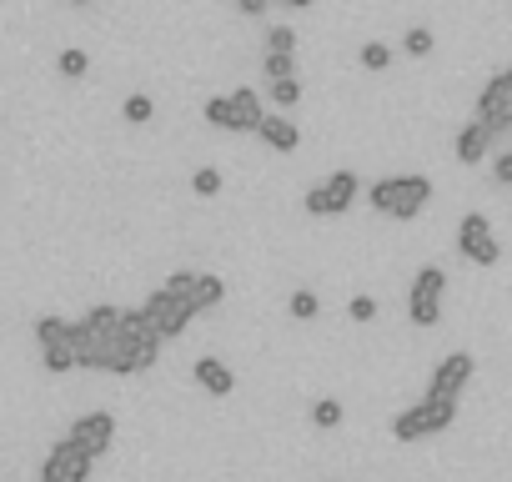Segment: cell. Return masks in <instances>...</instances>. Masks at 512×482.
<instances>
[{
    "label": "cell",
    "instance_id": "6da1fadb",
    "mask_svg": "<svg viewBox=\"0 0 512 482\" xmlns=\"http://www.w3.org/2000/svg\"><path fill=\"white\" fill-rule=\"evenodd\" d=\"M161 332L146 322L141 307H91L76 322V362L111 377H136L156 367Z\"/></svg>",
    "mask_w": 512,
    "mask_h": 482
},
{
    "label": "cell",
    "instance_id": "7a4b0ae2",
    "mask_svg": "<svg viewBox=\"0 0 512 482\" xmlns=\"http://www.w3.org/2000/svg\"><path fill=\"white\" fill-rule=\"evenodd\" d=\"M367 201H372L382 216H392V221H412V216H422V206L432 201V181H427V176H382V181L367 186Z\"/></svg>",
    "mask_w": 512,
    "mask_h": 482
},
{
    "label": "cell",
    "instance_id": "3957f363",
    "mask_svg": "<svg viewBox=\"0 0 512 482\" xmlns=\"http://www.w3.org/2000/svg\"><path fill=\"white\" fill-rule=\"evenodd\" d=\"M457 422V397H422L412 402L407 412L392 417V437L397 442H422V437H437Z\"/></svg>",
    "mask_w": 512,
    "mask_h": 482
},
{
    "label": "cell",
    "instance_id": "277c9868",
    "mask_svg": "<svg viewBox=\"0 0 512 482\" xmlns=\"http://www.w3.org/2000/svg\"><path fill=\"white\" fill-rule=\"evenodd\" d=\"M457 252L472 267H497L502 262V247H497V236H492L487 211H462V221H457Z\"/></svg>",
    "mask_w": 512,
    "mask_h": 482
},
{
    "label": "cell",
    "instance_id": "5b68a950",
    "mask_svg": "<svg viewBox=\"0 0 512 482\" xmlns=\"http://www.w3.org/2000/svg\"><path fill=\"white\" fill-rule=\"evenodd\" d=\"M442 297H447V272L442 267H422L412 277V292H407L412 327H437L442 322Z\"/></svg>",
    "mask_w": 512,
    "mask_h": 482
},
{
    "label": "cell",
    "instance_id": "8992f818",
    "mask_svg": "<svg viewBox=\"0 0 512 482\" xmlns=\"http://www.w3.org/2000/svg\"><path fill=\"white\" fill-rule=\"evenodd\" d=\"M141 312H146V322L161 332V342H176V337L191 327V317H196V312H191V307H186V302H181V297H176L166 282H161V287L141 302Z\"/></svg>",
    "mask_w": 512,
    "mask_h": 482
},
{
    "label": "cell",
    "instance_id": "52a82bcc",
    "mask_svg": "<svg viewBox=\"0 0 512 482\" xmlns=\"http://www.w3.org/2000/svg\"><path fill=\"white\" fill-rule=\"evenodd\" d=\"M357 191H362L357 171H332L322 186H312V191H307V201H302V206H307L312 216H342V211L357 201Z\"/></svg>",
    "mask_w": 512,
    "mask_h": 482
},
{
    "label": "cell",
    "instance_id": "ba28073f",
    "mask_svg": "<svg viewBox=\"0 0 512 482\" xmlns=\"http://www.w3.org/2000/svg\"><path fill=\"white\" fill-rule=\"evenodd\" d=\"M166 287L201 317V312H216L221 302H226V282L221 277H211V272H176V277H166Z\"/></svg>",
    "mask_w": 512,
    "mask_h": 482
},
{
    "label": "cell",
    "instance_id": "9c48e42d",
    "mask_svg": "<svg viewBox=\"0 0 512 482\" xmlns=\"http://www.w3.org/2000/svg\"><path fill=\"white\" fill-rule=\"evenodd\" d=\"M91 467H96V457H91L81 442L61 437V442L51 447V457L41 462V482H91Z\"/></svg>",
    "mask_w": 512,
    "mask_h": 482
},
{
    "label": "cell",
    "instance_id": "30bf717a",
    "mask_svg": "<svg viewBox=\"0 0 512 482\" xmlns=\"http://www.w3.org/2000/svg\"><path fill=\"white\" fill-rule=\"evenodd\" d=\"M477 116H482L492 131H507V126H512V66L497 71V76L477 91Z\"/></svg>",
    "mask_w": 512,
    "mask_h": 482
},
{
    "label": "cell",
    "instance_id": "8fae6325",
    "mask_svg": "<svg viewBox=\"0 0 512 482\" xmlns=\"http://www.w3.org/2000/svg\"><path fill=\"white\" fill-rule=\"evenodd\" d=\"M472 372H477V362H472L467 352H447V357L432 367V377H427V397H457V392L472 382Z\"/></svg>",
    "mask_w": 512,
    "mask_h": 482
},
{
    "label": "cell",
    "instance_id": "7c38bea8",
    "mask_svg": "<svg viewBox=\"0 0 512 482\" xmlns=\"http://www.w3.org/2000/svg\"><path fill=\"white\" fill-rule=\"evenodd\" d=\"M71 442H81L91 457H106L111 452V442H116V417L111 412H86V417H76L71 422V432H66Z\"/></svg>",
    "mask_w": 512,
    "mask_h": 482
},
{
    "label": "cell",
    "instance_id": "4fadbf2b",
    "mask_svg": "<svg viewBox=\"0 0 512 482\" xmlns=\"http://www.w3.org/2000/svg\"><path fill=\"white\" fill-rule=\"evenodd\" d=\"M492 126L482 121V116H472L462 131H457V141H452V151H457V161L462 166H477V161H487V151H492Z\"/></svg>",
    "mask_w": 512,
    "mask_h": 482
},
{
    "label": "cell",
    "instance_id": "5bb4252c",
    "mask_svg": "<svg viewBox=\"0 0 512 482\" xmlns=\"http://www.w3.org/2000/svg\"><path fill=\"white\" fill-rule=\"evenodd\" d=\"M226 101H231V131H251V136H256V126L267 121V101L256 96L251 86H236Z\"/></svg>",
    "mask_w": 512,
    "mask_h": 482
},
{
    "label": "cell",
    "instance_id": "9a60e30c",
    "mask_svg": "<svg viewBox=\"0 0 512 482\" xmlns=\"http://www.w3.org/2000/svg\"><path fill=\"white\" fill-rule=\"evenodd\" d=\"M191 377H196V387H206L211 397H231V392H236L231 367L216 362V357H196V362H191Z\"/></svg>",
    "mask_w": 512,
    "mask_h": 482
},
{
    "label": "cell",
    "instance_id": "2e32d148",
    "mask_svg": "<svg viewBox=\"0 0 512 482\" xmlns=\"http://www.w3.org/2000/svg\"><path fill=\"white\" fill-rule=\"evenodd\" d=\"M256 141H262L267 151H297V146H302V131H297V121L267 111V121L256 126Z\"/></svg>",
    "mask_w": 512,
    "mask_h": 482
},
{
    "label": "cell",
    "instance_id": "e0dca14e",
    "mask_svg": "<svg viewBox=\"0 0 512 482\" xmlns=\"http://www.w3.org/2000/svg\"><path fill=\"white\" fill-rule=\"evenodd\" d=\"M41 367L56 372V377L71 372V367H81V362H76V332H71V342H51V347H41Z\"/></svg>",
    "mask_w": 512,
    "mask_h": 482
},
{
    "label": "cell",
    "instance_id": "ac0fdd59",
    "mask_svg": "<svg viewBox=\"0 0 512 482\" xmlns=\"http://www.w3.org/2000/svg\"><path fill=\"white\" fill-rule=\"evenodd\" d=\"M262 76H267V81L297 76V51H267V56H262Z\"/></svg>",
    "mask_w": 512,
    "mask_h": 482
},
{
    "label": "cell",
    "instance_id": "d6986e66",
    "mask_svg": "<svg viewBox=\"0 0 512 482\" xmlns=\"http://www.w3.org/2000/svg\"><path fill=\"white\" fill-rule=\"evenodd\" d=\"M267 96H272L277 111H292V106H302V81H297V76H287V81H267Z\"/></svg>",
    "mask_w": 512,
    "mask_h": 482
},
{
    "label": "cell",
    "instance_id": "ffe728a7",
    "mask_svg": "<svg viewBox=\"0 0 512 482\" xmlns=\"http://www.w3.org/2000/svg\"><path fill=\"white\" fill-rule=\"evenodd\" d=\"M71 332H76V322H66V317H36V342H41V347L71 342Z\"/></svg>",
    "mask_w": 512,
    "mask_h": 482
},
{
    "label": "cell",
    "instance_id": "44dd1931",
    "mask_svg": "<svg viewBox=\"0 0 512 482\" xmlns=\"http://www.w3.org/2000/svg\"><path fill=\"white\" fill-rule=\"evenodd\" d=\"M287 312H292L297 322H317V317H322V297H317V292H307V287H297V292H292V302H287Z\"/></svg>",
    "mask_w": 512,
    "mask_h": 482
},
{
    "label": "cell",
    "instance_id": "7402d4cb",
    "mask_svg": "<svg viewBox=\"0 0 512 482\" xmlns=\"http://www.w3.org/2000/svg\"><path fill=\"white\" fill-rule=\"evenodd\" d=\"M56 71H61L66 81H81V76L91 71V56H86V51H76V46H66V51L56 56Z\"/></svg>",
    "mask_w": 512,
    "mask_h": 482
},
{
    "label": "cell",
    "instance_id": "603a6c76",
    "mask_svg": "<svg viewBox=\"0 0 512 482\" xmlns=\"http://www.w3.org/2000/svg\"><path fill=\"white\" fill-rule=\"evenodd\" d=\"M357 61H362V71H387V66H392V46H387V41H367V46L357 51Z\"/></svg>",
    "mask_w": 512,
    "mask_h": 482
},
{
    "label": "cell",
    "instance_id": "cb8c5ba5",
    "mask_svg": "<svg viewBox=\"0 0 512 482\" xmlns=\"http://www.w3.org/2000/svg\"><path fill=\"white\" fill-rule=\"evenodd\" d=\"M432 46H437V36H432L427 26H412V31L402 36V51H407V56H417V61H422V56H432Z\"/></svg>",
    "mask_w": 512,
    "mask_h": 482
},
{
    "label": "cell",
    "instance_id": "d4e9b609",
    "mask_svg": "<svg viewBox=\"0 0 512 482\" xmlns=\"http://www.w3.org/2000/svg\"><path fill=\"white\" fill-rule=\"evenodd\" d=\"M121 116H126V121H131V126H146V121H151V116H156V101H151V96H141V91H136V96H126V106H121Z\"/></svg>",
    "mask_w": 512,
    "mask_h": 482
},
{
    "label": "cell",
    "instance_id": "484cf974",
    "mask_svg": "<svg viewBox=\"0 0 512 482\" xmlns=\"http://www.w3.org/2000/svg\"><path fill=\"white\" fill-rule=\"evenodd\" d=\"M221 186H226V176L216 166H196V176H191V191L196 196H221Z\"/></svg>",
    "mask_w": 512,
    "mask_h": 482
},
{
    "label": "cell",
    "instance_id": "4316f807",
    "mask_svg": "<svg viewBox=\"0 0 512 482\" xmlns=\"http://www.w3.org/2000/svg\"><path fill=\"white\" fill-rule=\"evenodd\" d=\"M342 417H347V412H342V402H337V397L312 402V422H317V427H327V432H332V427H342Z\"/></svg>",
    "mask_w": 512,
    "mask_h": 482
},
{
    "label": "cell",
    "instance_id": "83f0119b",
    "mask_svg": "<svg viewBox=\"0 0 512 482\" xmlns=\"http://www.w3.org/2000/svg\"><path fill=\"white\" fill-rule=\"evenodd\" d=\"M201 116H206L216 131H231V101H226V96H211V101L201 106Z\"/></svg>",
    "mask_w": 512,
    "mask_h": 482
},
{
    "label": "cell",
    "instance_id": "f1b7e54d",
    "mask_svg": "<svg viewBox=\"0 0 512 482\" xmlns=\"http://www.w3.org/2000/svg\"><path fill=\"white\" fill-rule=\"evenodd\" d=\"M267 51H297V31L292 26H272L267 31Z\"/></svg>",
    "mask_w": 512,
    "mask_h": 482
},
{
    "label": "cell",
    "instance_id": "f546056e",
    "mask_svg": "<svg viewBox=\"0 0 512 482\" xmlns=\"http://www.w3.org/2000/svg\"><path fill=\"white\" fill-rule=\"evenodd\" d=\"M347 317H352V322H377V302H372V297H352Z\"/></svg>",
    "mask_w": 512,
    "mask_h": 482
},
{
    "label": "cell",
    "instance_id": "4dcf8cb0",
    "mask_svg": "<svg viewBox=\"0 0 512 482\" xmlns=\"http://www.w3.org/2000/svg\"><path fill=\"white\" fill-rule=\"evenodd\" d=\"M492 181L497 186H512V151H497L492 156Z\"/></svg>",
    "mask_w": 512,
    "mask_h": 482
},
{
    "label": "cell",
    "instance_id": "1f68e13d",
    "mask_svg": "<svg viewBox=\"0 0 512 482\" xmlns=\"http://www.w3.org/2000/svg\"><path fill=\"white\" fill-rule=\"evenodd\" d=\"M236 11H241V16H251V21H262V16L272 11V0H236Z\"/></svg>",
    "mask_w": 512,
    "mask_h": 482
},
{
    "label": "cell",
    "instance_id": "d6a6232c",
    "mask_svg": "<svg viewBox=\"0 0 512 482\" xmlns=\"http://www.w3.org/2000/svg\"><path fill=\"white\" fill-rule=\"evenodd\" d=\"M287 11H307V6H317V0H282Z\"/></svg>",
    "mask_w": 512,
    "mask_h": 482
},
{
    "label": "cell",
    "instance_id": "836d02e7",
    "mask_svg": "<svg viewBox=\"0 0 512 482\" xmlns=\"http://www.w3.org/2000/svg\"><path fill=\"white\" fill-rule=\"evenodd\" d=\"M71 6H96V0H71Z\"/></svg>",
    "mask_w": 512,
    "mask_h": 482
}]
</instances>
